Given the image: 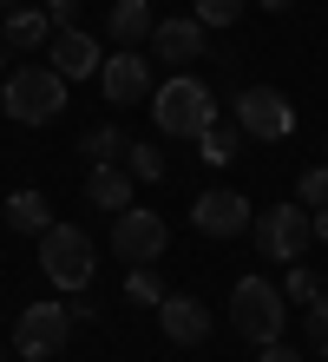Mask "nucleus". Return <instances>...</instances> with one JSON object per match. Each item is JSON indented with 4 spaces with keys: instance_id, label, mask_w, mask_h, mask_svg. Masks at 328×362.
I'll list each match as a JSON object with an SVG mask.
<instances>
[{
    "instance_id": "1",
    "label": "nucleus",
    "mask_w": 328,
    "mask_h": 362,
    "mask_svg": "<svg viewBox=\"0 0 328 362\" xmlns=\"http://www.w3.org/2000/svg\"><path fill=\"white\" fill-rule=\"evenodd\" d=\"M151 119H158L164 139H204V125L217 119V99H210L204 79L178 73V79H164V86L151 93Z\"/></svg>"
},
{
    "instance_id": "2",
    "label": "nucleus",
    "mask_w": 328,
    "mask_h": 362,
    "mask_svg": "<svg viewBox=\"0 0 328 362\" xmlns=\"http://www.w3.org/2000/svg\"><path fill=\"white\" fill-rule=\"evenodd\" d=\"M230 323L236 336H250V343H282V323H289V296H276L269 276H243V284L230 290Z\"/></svg>"
},
{
    "instance_id": "3",
    "label": "nucleus",
    "mask_w": 328,
    "mask_h": 362,
    "mask_svg": "<svg viewBox=\"0 0 328 362\" xmlns=\"http://www.w3.org/2000/svg\"><path fill=\"white\" fill-rule=\"evenodd\" d=\"M0 105H7L20 125H47L66 105V79L53 66H13L7 79H0Z\"/></svg>"
},
{
    "instance_id": "4",
    "label": "nucleus",
    "mask_w": 328,
    "mask_h": 362,
    "mask_svg": "<svg viewBox=\"0 0 328 362\" xmlns=\"http://www.w3.org/2000/svg\"><path fill=\"white\" fill-rule=\"evenodd\" d=\"M40 270H47V284L53 290H85L92 284V238H85L79 224H53V230H40Z\"/></svg>"
},
{
    "instance_id": "5",
    "label": "nucleus",
    "mask_w": 328,
    "mask_h": 362,
    "mask_svg": "<svg viewBox=\"0 0 328 362\" xmlns=\"http://www.w3.org/2000/svg\"><path fill=\"white\" fill-rule=\"evenodd\" d=\"M250 230H256V250L269 264H296L315 244V211L309 204H276V211H256Z\"/></svg>"
},
{
    "instance_id": "6",
    "label": "nucleus",
    "mask_w": 328,
    "mask_h": 362,
    "mask_svg": "<svg viewBox=\"0 0 328 362\" xmlns=\"http://www.w3.org/2000/svg\"><path fill=\"white\" fill-rule=\"evenodd\" d=\"M230 119L243 125V139H269V145L296 132V105L282 99L276 86H243L236 105H230Z\"/></svg>"
},
{
    "instance_id": "7",
    "label": "nucleus",
    "mask_w": 328,
    "mask_h": 362,
    "mask_svg": "<svg viewBox=\"0 0 328 362\" xmlns=\"http://www.w3.org/2000/svg\"><path fill=\"white\" fill-rule=\"evenodd\" d=\"M66 336H73V310L66 303H33V310H20V323H13V349L27 362H53L66 349Z\"/></svg>"
},
{
    "instance_id": "8",
    "label": "nucleus",
    "mask_w": 328,
    "mask_h": 362,
    "mask_svg": "<svg viewBox=\"0 0 328 362\" xmlns=\"http://www.w3.org/2000/svg\"><path fill=\"white\" fill-rule=\"evenodd\" d=\"M164 244H171V224L158 218V211L125 204L119 218H112V250H119L125 264H158V257H164Z\"/></svg>"
},
{
    "instance_id": "9",
    "label": "nucleus",
    "mask_w": 328,
    "mask_h": 362,
    "mask_svg": "<svg viewBox=\"0 0 328 362\" xmlns=\"http://www.w3.org/2000/svg\"><path fill=\"white\" fill-rule=\"evenodd\" d=\"M190 224L204 230V238H236V230L256 224V211H250L243 191H204V198L190 204Z\"/></svg>"
},
{
    "instance_id": "10",
    "label": "nucleus",
    "mask_w": 328,
    "mask_h": 362,
    "mask_svg": "<svg viewBox=\"0 0 328 362\" xmlns=\"http://www.w3.org/2000/svg\"><path fill=\"white\" fill-rule=\"evenodd\" d=\"M47 66L73 86V79H92L99 66H105V53H99V40L92 33H79V27H59L53 40H47Z\"/></svg>"
},
{
    "instance_id": "11",
    "label": "nucleus",
    "mask_w": 328,
    "mask_h": 362,
    "mask_svg": "<svg viewBox=\"0 0 328 362\" xmlns=\"http://www.w3.org/2000/svg\"><path fill=\"white\" fill-rule=\"evenodd\" d=\"M99 86H105V99H112V105H138V99H151V59L131 53V47H119V53L99 66Z\"/></svg>"
},
{
    "instance_id": "12",
    "label": "nucleus",
    "mask_w": 328,
    "mask_h": 362,
    "mask_svg": "<svg viewBox=\"0 0 328 362\" xmlns=\"http://www.w3.org/2000/svg\"><path fill=\"white\" fill-rule=\"evenodd\" d=\"M158 323H164V336L178 349H197L210 336V310L197 303V296H164V303H158Z\"/></svg>"
},
{
    "instance_id": "13",
    "label": "nucleus",
    "mask_w": 328,
    "mask_h": 362,
    "mask_svg": "<svg viewBox=\"0 0 328 362\" xmlns=\"http://www.w3.org/2000/svg\"><path fill=\"white\" fill-rule=\"evenodd\" d=\"M151 53H164L171 66H190V59H204V20H158L151 27Z\"/></svg>"
},
{
    "instance_id": "14",
    "label": "nucleus",
    "mask_w": 328,
    "mask_h": 362,
    "mask_svg": "<svg viewBox=\"0 0 328 362\" xmlns=\"http://www.w3.org/2000/svg\"><path fill=\"white\" fill-rule=\"evenodd\" d=\"M131 191H138V178H131L119 158H105V165H92V172H85V198H92L99 211H112V218L131 204Z\"/></svg>"
},
{
    "instance_id": "15",
    "label": "nucleus",
    "mask_w": 328,
    "mask_h": 362,
    "mask_svg": "<svg viewBox=\"0 0 328 362\" xmlns=\"http://www.w3.org/2000/svg\"><path fill=\"white\" fill-rule=\"evenodd\" d=\"M7 224L20 230V238H40V230H53V204H47V191H13L7 198Z\"/></svg>"
},
{
    "instance_id": "16",
    "label": "nucleus",
    "mask_w": 328,
    "mask_h": 362,
    "mask_svg": "<svg viewBox=\"0 0 328 362\" xmlns=\"http://www.w3.org/2000/svg\"><path fill=\"white\" fill-rule=\"evenodd\" d=\"M197 152H204V165H236V152H243V125H236V119H210L204 139H197Z\"/></svg>"
},
{
    "instance_id": "17",
    "label": "nucleus",
    "mask_w": 328,
    "mask_h": 362,
    "mask_svg": "<svg viewBox=\"0 0 328 362\" xmlns=\"http://www.w3.org/2000/svg\"><path fill=\"white\" fill-rule=\"evenodd\" d=\"M53 40V13L47 7H13L7 13V47H47Z\"/></svg>"
},
{
    "instance_id": "18",
    "label": "nucleus",
    "mask_w": 328,
    "mask_h": 362,
    "mask_svg": "<svg viewBox=\"0 0 328 362\" xmlns=\"http://www.w3.org/2000/svg\"><path fill=\"white\" fill-rule=\"evenodd\" d=\"M151 0H112V33H119V47H138V40H151Z\"/></svg>"
},
{
    "instance_id": "19",
    "label": "nucleus",
    "mask_w": 328,
    "mask_h": 362,
    "mask_svg": "<svg viewBox=\"0 0 328 362\" xmlns=\"http://www.w3.org/2000/svg\"><path fill=\"white\" fill-rule=\"evenodd\" d=\"M125 296H131V303H151V310H158V303H164V276L151 270V264H131V276H125Z\"/></svg>"
},
{
    "instance_id": "20",
    "label": "nucleus",
    "mask_w": 328,
    "mask_h": 362,
    "mask_svg": "<svg viewBox=\"0 0 328 362\" xmlns=\"http://www.w3.org/2000/svg\"><path fill=\"white\" fill-rule=\"evenodd\" d=\"M125 172L151 185V178H164V158H158V145H125Z\"/></svg>"
},
{
    "instance_id": "21",
    "label": "nucleus",
    "mask_w": 328,
    "mask_h": 362,
    "mask_svg": "<svg viewBox=\"0 0 328 362\" xmlns=\"http://www.w3.org/2000/svg\"><path fill=\"white\" fill-rule=\"evenodd\" d=\"M79 152H85V158H92V165H105V158H112V152H125V139H119V125H92V132H85V139H79Z\"/></svg>"
},
{
    "instance_id": "22",
    "label": "nucleus",
    "mask_w": 328,
    "mask_h": 362,
    "mask_svg": "<svg viewBox=\"0 0 328 362\" xmlns=\"http://www.w3.org/2000/svg\"><path fill=\"white\" fill-rule=\"evenodd\" d=\"M296 204H309V211H322V204H328V165L302 172V185H296Z\"/></svg>"
},
{
    "instance_id": "23",
    "label": "nucleus",
    "mask_w": 328,
    "mask_h": 362,
    "mask_svg": "<svg viewBox=\"0 0 328 362\" xmlns=\"http://www.w3.org/2000/svg\"><path fill=\"white\" fill-rule=\"evenodd\" d=\"M236 13H243V0H197V20L204 27H236Z\"/></svg>"
},
{
    "instance_id": "24",
    "label": "nucleus",
    "mask_w": 328,
    "mask_h": 362,
    "mask_svg": "<svg viewBox=\"0 0 328 362\" xmlns=\"http://www.w3.org/2000/svg\"><path fill=\"white\" fill-rule=\"evenodd\" d=\"M282 296H289V303H315V296H322V276L296 264V270H289V290H282Z\"/></svg>"
},
{
    "instance_id": "25",
    "label": "nucleus",
    "mask_w": 328,
    "mask_h": 362,
    "mask_svg": "<svg viewBox=\"0 0 328 362\" xmlns=\"http://www.w3.org/2000/svg\"><path fill=\"white\" fill-rule=\"evenodd\" d=\"M309 343L328 356V296H315V303H309Z\"/></svg>"
},
{
    "instance_id": "26",
    "label": "nucleus",
    "mask_w": 328,
    "mask_h": 362,
    "mask_svg": "<svg viewBox=\"0 0 328 362\" xmlns=\"http://www.w3.org/2000/svg\"><path fill=\"white\" fill-rule=\"evenodd\" d=\"M47 13H53V33H59V27H73V20H79V0H47Z\"/></svg>"
},
{
    "instance_id": "27",
    "label": "nucleus",
    "mask_w": 328,
    "mask_h": 362,
    "mask_svg": "<svg viewBox=\"0 0 328 362\" xmlns=\"http://www.w3.org/2000/svg\"><path fill=\"white\" fill-rule=\"evenodd\" d=\"M256 362H302V356H296V349H282V343H262V356H256Z\"/></svg>"
},
{
    "instance_id": "28",
    "label": "nucleus",
    "mask_w": 328,
    "mask_h": 362,
    "mask_svg": "<svg viewBox=\"0 0 328 362\" xmlns=\"http://www.w3.org/2000/svg\"><path fill=\"white\" fill-rule=\"evenodd\" d=\"M315 238H322V244H328V204H322V211H315Z\"/></svg>"
},
{
    "instance_id": "29",
    "label": "nucleus",
    "mask_w": 328,
    "mask_h": 362,
    "mask_svg": "<svg viewBox=\"0 0 328 362\" xmlns=\"http://www.w3.org/2000/svg\"><path fill=\"white\" fill-rule=\"evenodd\" d=\"M262 7H269V13H282V7H296V0H262Z\"/></svg>"
},
{
    "instance_id": "30",
    "label": "nucleus",
    "mask_w": 328,
    "mask_h": 362,
    "mask_svg": "<svg viewBox=\"0 0 328 362\" xmlns=\"http://www.w3.org/2000/svg\"><path fill=\"white\" fill-rule=\"evenodd\" d=\"M0 362H7V343H0Z\"/></svg>"
},
{
    "instance_id": "31",
    "label": "nucleus",
    "mask_w": 328,
    "mask_h": 362,
    "mask_svg": "<svg viewBox=\"0 0 328 362\" xmlns=\"http://www.w3.org/2000/svg\"><path fill=\"white\" fill-rule=\"evenodd\" d=\"M0 7H13V0H0Z\"/></svg>"
},
{
    "instance_id": "32",
    "label": "nucleus",
    "mask_w": 328,
    "mask_h": 362,
    "mask_svg": "<svg viewBox=\"0 0 328 362\" xmlns=\"http://www.w3.org/2000/svg\"><path fill=\"white\" fill-rule=\"evenodd\" d=\"M322 296H328V290H322Z\"/></svg>"
}]
</instances>
